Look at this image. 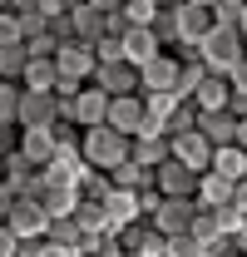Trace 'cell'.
Masks as SVG:
<instances>
[{"instance_id": "cell-38", "label": "cell", "mask_w": 247, "mask_h": 257, "mask_svg": "<svg viewBox=\"0 0 247 257\" xmlns=\"http://www.w3.org/2000/svg\"><path fill=\"white\" fill-rule=\"evenodd\" d=\"M55 50H60V40H55L50 30H45V35H30V40H25V55H30V60H45V55H55Z\"/></svg>"}, {"instance_id": "cell-49", "label": "cell", "mask_w": 247, "mask_h": 257, "mask_svg": "<svg viewBox=\"0 0 247 257\" xmlns=\"http://www.w3.org/2000/svg\"><path fill=\"white\" fill-rule=\"evenodd\" d=\"M232 242H237V257H247V213H242V223H237V232H232Z\"/></svg>"}, {"instance_id": "cell-1", "label": "cell", "mask_w": 247, "mask_h": 257, "mask_svg": "<svg viewBox=\"0 0 247 257\" xmlns=\"http://www.w3.org/2000/svg\"><path fill=\"white\" fill-rule=\"evenodd\" d=\"M79 154H84V163L89 168H119L124 159H129V139L124 134H114L109 124H99V128H84L79 134Z\"/></svg>"}, {"instance_id": "cell-28", "label": "cell", "mask_w": 247, "mask_h": 257, "mask_svg": "<svg viewBox=\"0 0 247 257\" xmlns=\"http://www.w3.org/2000/svg\"><path fill=\"white\" fill-rule=\"evenodd\" d=\"M227 94H232L227 74H208V79L198 84V94H193V104H198V109H227Z\"/></svg>"}, {"instance_id": "cell-19", "label": "cell", "mask_w": 247, "mask_h": 257, "mask_svg": "<svg viewBox=\"0 0 247 257\" xmlns=\"http://www.w3.org/2000/svg\"><path fill=\"white\" fill-rule=\"evenodd\" d=\"M35 168H45V163L55 159V128H20V144H15Z\"/></svg>"}, {"instance_id": "cell-35", "label": "cell", "mask_w": 247, "mask_h": 257, "mask_svg": "<svg viewBox=\"0 0 247 257\" xmlns=\"http://www.w3.org/2000/svg\"><path fill=\"white\" fill-rule=\"evenodd\" d=\"M25 60H30V55H25V40H20V45H5V50H0V79H20Z\"/></svg>"}, {"instance_id": "cell-15", "label": "cell", "mask_w": 247, "mask_h": 257, "mask_svg": "<svg viewBox=\"0 0 247 257\" xmlns=\"http://www.w3.org/2000/svg\"><path fill=\"white\" fill-rule=\"evenodd\" d=\"M173 79H178V60L163 50V55H154V60L139 69V94H154V89H168L173 94Z\"/></svg>"}, {"instance_id": "cell-47", "label": "cell", "mask_w": 247, "mask_h": 257, "mask_svg": "<svg viewBox=\"0 0 247 257\" xmlns=\"http://www.w3.org/2000/svg\"><path fill=\"white\" fill-rule=\"evenodd\" d=\"M15 247H20V237H15L10 227L0 223V257H15Z\"/></svg>"}, {"instance_id": "cell-45", "label": "cell", "mask_w": 247, "mask_h": 257, "mask_svg": "<svg viewBox=\"0 0 247 257\" xmlns=\"http://www.w3.org/2000/svg\"><path fill=\"white\" fill-rule=\"evenodd\" d=\"M227 84H232L237 94H247V60H237L232 69H227Z\"/></svg>"}, {"instance_id": "cell-8", "label": "cell", "mask_w": 247, "mask_h": 257, "mask_svg": "<svg viewBox=\"0 0 247 257\" xmlns=\"http://www.w3.org/2000/svg\"><path fill=\"white\" fill-rule=\"evenodd\" d=\"M213 30V10H198V5H183L178 0V40H173V50H198L203 45V35Z\"/></svg>"}, {"instance_id": "cell-14", "label": "cell", "mask_w": 247, "mask_h": 257, "mask_svg": "<svg viewBox=\"0 0 247 257\" xmlns=\"http://www.w3.org/2000/svg\"><path fill=\"white\" fill-rule=\"evenodd\" d=\"M168 154H173L178 163H188L193 173H203L208 159H213V144H208L198 128H188V134H178V139H168Z\"/></svg>"}, {"instance_id": "cell-39", "label": "cell", "mask_w": 247, "mask_h": 257, "mask_svg": "<svg viewBox=\"0 0 247 257\" xmlns=\"http://www.w3.org/2000/svg\"><path fill=\"white\" fill-rule=\"evenodd\" d=\"M5 45H20V20H15V10H0V50Z\"/></svg>"}, {"instance_id": "cell-46", "label": "cell", "mask_w": 247, "mask_h": 257, "mask_svg": "<svg viewBox=\"0 0 247 257\" xmlns=\"http://www.w3.org/2000/svg\"><path fill=\"white\" fill-rule=\"evenodd\" d=\"M79 0H40V15L50 20V15H60V10H74Z\"/></svg>"}, {"instance_id": "cell-10", "label": "cell", "mask_w": 247, "mask_h": 257, "mask_svg": "<svg viewBox=\"0 0 247 257\" xmlns=\"http://www.w3.org/2000/svg\"><path fill=\"white\" fill-rule=\"evenodd\" d=\"M144 99L139 94H119V99H109V114H104V124L114 128V134H124V139H134L139 128H144Z\"/></svg>"}, {"instance_id": "cell-29", "label": "cell", "mask_w": 247, "mask_h": 257, "mask_svg": "<svg viewBox=\"0 0 247 257\" xmlns=\"http://www.w3.org/2000/svg\"><path fill=\"white\" fill-rule=\"evenodd\" d=\"M149 30H154V40L163 45V50L178 40V0H173V5H158L154 20H149Z\"/></svg>"}, {"instance_id": "cell-34", "label": "cell", "mask_w": 247, "mask_h": 257, "mask_svg": "<svg viewBox=\"0 0 247 257\" xmlns=\"http://www.w3.org/2000/svg\"><path fill=\"white\" fill-rule=\"evenodd\" d=\"M45 237H50V242H60V247H79V223H74V218H50Z\"/></svg>"}, {"instance_id": "cell-17", "label": "cell", "mask_w": 247, "mask_h": 257, "mask_svg": "<svg viewBox=\"0 0 247 257\" xmlns=\"http://www.w3.org/2000/svg\"><path fill=\"white\" fill-rule=\"evenodd\" d=\"M104 213H109V227L119 232V227L129 223H139L144 213H139V193H129V188H109V198H104Z\"/></svg>"}, {"instance_id": "cell-11", "label": "cell", "mask_w": 247, "mask_h": 257, "mask_svg": "<svg viewBox=\"0 0 247 257\" xmlns=\"http://www.w3.org/2000/svg\"><path fill=\"white\" fill-rule=\"evenodd\" d=\"M193 198H163L154 208V218H149V227L154 232H163V237H173V232H188V223H193Z\"/></svg>"}, {"instance_id": "cell-40", "label": "cell", "mask_w": 247, "mask_h": 257, "mask_svg": "<svg viewBox=\"0 0 247 257\" xmlns=\"http://www.w3.org/2000/svg\"><path fill=\"white\" fill-rule=\"evenodd\" d=\"M242 5H247V0H222V5H213V25H237Z\"/></svg>"}, {"instance_id": "cell-41", "label": "cell", "mask_w": 247, "mask_h": 257, "mask_svg": "<svg viewBox=\"0 0 247 257\" xmlns=\"http://www.w3.org/2000/svg\"><path fill=\"white\" fill-rule=\"evenodd\" d=\"M15 20H20V40H30V35H45V15H40V10H20Z\"/></svg>"}, {"instance_id": "cell-3", "label": "cell", "mask_w": 247, "mask_h": 257, "mask_svg": "<svg viewBox=\"0 0 247 257\" xmlns=\"http://www.w3.org/2000/svg\"><path fill=\"white\" fill-rule=\"evenodd\" d=\"M5 227L25 242V237H45V227H50V213L40 208V198L30 193H15V203H10V213H5Z\"/></svg>"}, {"instance_id": "cell-32", "label": "cell", "mask_w": 247, "mask_h": 257, "mask_svg": "<svg viewBox=\"0 0 247 257\" xmlns=\"http://www.w3.org/2000/svg\"><path fill=\"white\" fill-rule=\"evenodd\" d=\"M144 99V114L154 119V124H163L173 109H178V94H168V89H154V94H139Z\"/></svg>"}, {"instance_id": "cell-9", "label": "cell", "mask_w": 247, "mask_h": 257, "mask_svg": "<svg viewBox=\"0 0 247 257\" xmlns=\"http://www.w3.org/2000/svg\"><path fill=\"white\" fill-rule=\"evenodd\" d=\"M0 183H5V188L10 193H40L45 188V178H40V168H35L30 159H25V154H20V149H15V154H5V168H0Z\"/></svg>"}, {"instance_id": "cell-50", "label": "cell", "mask_w": 247, "mask_h": 257, "mask_svg": "<svg viewBox=\"0 0 247 257\" xmlns=\"http://www.w3.org/2000/svg\"><path fill=\"white\" fill-rule=\"evenodd\" d=\"M232 144H237V149L247 154V119H237V128H232Z\"/></svg>"}, {"instance_id": "cell-5", "label": "cell", "mask_w": 247, "mask_h": 257, "mask_svg": "<svg viewBox=\"0 0 247 257\" xmlns=\"http://www.w3.org/2000/svg\"><path fill=\"white\" fill-rule=\"evenodd\" d=\"M55 119H60V114H55V94H50V89H20L15 128H50Z\"/></svg>"}, {"instance_id": "cell-13", "label": "cell", "mask_w": 247, "mask_h": 257, "mask_svg": "<svg viewBox=\"0 0 247 257\" xmlns=\"http://www.w3.org/2000/svg\"><path fill=\"white\" fill-rule=\"evenodd\" d=\"M104 114H109V94L99 84H79V94H74V128H99Z\"/></svg>"}, {"instance_id": "cell-55", "label": "cell", "mask_w": 247, "mask_h": 257, "mask_svg": "<svg viewBox=\"0 0 247 257\" xmlns=\"http://www.w3.org/2000/svg\"><path fill=\"white\" fill-rule=\"evenodd\" d=\"M183 5H198V10H213V5H222V0H183Z\"/></svg>"}, {"instance_id": "cell-58", "label": "cell", "mask_w": 247, "mask_h": 257, "mask_svg": "<svg viewBox=\"0 0 247 257\" xmlns=\"http://www.w3.org/2000/svg\"><path fill=\"white\" fill-rule=\"evenodd\" d=\"M242 60H247V40H242Z\"/></svg>"}, {"instance_id": "cell-33", "label": "cell", "mask_w": 247, "mask_h": 257, "mask_svg": "<svg viewBox=\"0 0 247 257\" xmlns=\"http://www.w3.org/2000/svg\"><path fill=\"white\" fill-rule=\"evenodd\" d=\"M109 188H114V183H109V173H104V168H84V178H79V198L104 203V198H109Z\"/></svg>"}, {"instance_id": "cell-53", "label": "cell", "mask_w": 247, "mask_h": 257, "mask_svg": "<svg viewBox=\"0 0 247 257\" xmlns=\"http://www.w3.org/2000/svg\"><path fill=\"white\" fill-rule=\"evenodd\" d=\"M84 5H94V10H119L124 0H84Z\"/></svg>"}, {"instance_id": "cell-24", "label": "cell", "mask_w": 247, "mask_h": 257, "mask_svg": "<svg viewBox=\"0 0 247 257\" xmlns=\"http://www.w3.org/2000/svg\"><path fill=\"white\" fill-rule=\"evenodd\" d=\"M35 198H40V208H45L50 218H69V213L79 208V188H60V183H45Z\"/></svg>"}, {"instance_id": "cell-52", "label": "cell", "mask_w": 247, "mask_h": 257, "mask_svg": "<svg viewBox=\"0 0 247 257\" xmlns=\"http://www.w3.org/2000/svg\"><path fill=\"white\" fill-rule=\"evenodd\" d=\"M10 10L20 15V10H40V0H10Z\"/></svg>"}, {"instance_id": "cell-37", "label": "cell", "mask_w": 247, "mask_h": 257, "mask_svg": "<svg viewBox=\"0 0 247 257\" xmlns=\"http://www.w3.org/2000/svg\"><path fill=\"white\" fill-rule=\"evenodd\" d=\"M119 10H124V20H129V25H149L158 5H154V0H124Z\"/></svg>"}, {"instance_id": "cell-4", "label": "cell", "mask_w": 247, "mask_h": 257, "mask_svg": "<svg viewBox=\"0 0 247 257\" xmlns=\"http://www.w3.org/2000/svg\"><path fill=\"white\" fill-rule=\"evenodd\" d=\"M55 69H60V79L89 84V74H94V45H84V40H60V50H55Z\"/></svg>"}, {"instance_id": "cell-51", "label": "cell", "mask_w": 247, "mask_h": 257, "mask_svg": "<svg viewBox=\"0 0 247 257\" xmlns=\"http://www.w3.org/2000/svg\"><path fill=\"white\" fill-rule=\"evenodd\" d=\"M10 203H15V193H10L5 183H0V223H5V213H10Z\"/></svg>"}, {"instance_id": "cell-43", "label": "cell", "mask_w": 247, "mask_h": 257, "mask_svg": "<svg viewBox=\"0 0 247 257\" xmlns=\"http://www.w3.org/2000/svg\"><path fill=\"white\" fill-rule=\"evenodd\" d=\"M40 257H84L79 247H60V242H50V237H40Z\"/></svg>"}, {"instance_id": "cell-2", "label": "cell", "mask_w": 247, "mask_h": 257, "mask_svg": "<svg viewBox=\"0 0 247 257\" xmlns=\"http://www.w3.org/2000/svg\"><path fill=\"white\" fill-rule=\"evenodd\" d=\"M198 60L208 64V74H227L232 64L242 60V35L232 25H213L203 35V45H198Z\"/></svg>"}, {"instance_id": "cell-16", "label": "cell", "mask_w": 247, "mask_h": 257, "mask_svg": "<svg viewBox=\"0 0 247 257\" xmlns=\"http://www.w3.org/2000/svg\"><path fill=\"white\" fill-rule=\"evenodd\" d=\"M193 203H198V208H227V203H232V183H227L222 173H213V168H203L198 183H193Z\"/></svg>"}, {"instance_id": "cell-12", "label": "cell", "mask_w": 247, "mask_h": 257, "mask_svg": "<svg viewBox=\"0 0 247 257\" xmlns=\"http://www.w3.org/2000/svg\"><path fill=\"white\" fill-rule=\"evenodd\" d=\"M119 45H124V64H134V69H144L154 55H163V45L154 40L149 25H129V30L119 35Z\"/></svg>"}, {"instance_id": "cell-44", "label": "cell", "mask_w": 247, "mask_h": 257, "mask_svg": "<svg viewBox=\"0 0 247 257\" xmlns=\"http://www.w3.org/2000/svg\"><path fill=\"white\" fill-rule=\"evenodd\" d=\"M15 144H20V128H15V124H0V159L15 154Z\"/></svg>"}, {"instance_id": "cell-57", "label": "cell", "mask_w": 247, "mask_h": 257, "mask_svg": "<svg viewBox=\"0 0 247 257\" xmlns=\"http://www.w3.org/2000/svg\"><path fill=\"white\" fill-rule=\"evenodd\" d=\"M154 5H173V0H154Z\"/></svg>"}, {"instance_id": "cell-27", "label": "cell", "mask_w": 247, "mask_h": 257, "mask_svg": "<svg viewBox=\"0 0 247 257\" xmlns=\"http://www.w3.org/2000/svg\"><path fill=\"white\" fill-rule=\"evenodd\" d=\"M55 79H60V69H55V55H45V60H25L20 69V89H55Z\"/></svg>"}, {"instance_id": "cell-54", "label": "cell", "mask_w": 247, "mask_h": 257, "mask_svg": "<svg viewBox=\"0 0 247 257\" xmlns=\"http://www.w3.org/2000/svg\"><path fill=\"white\" fill-rule=\"evenodd\" d=\"M232 30H237V35L247 40V5H242V15H237V25H232Z\"/></svg>"}, {"instance_id": "cell-20", "label": "cell", "mask_w": 247, "mask_h": 257, "mask_svg": "<svg viewBox=\"0 0 247 257\" xmlns=\"http://www.w3.org/2000/svg\"><path fill=\"white\" fill-rule=\"evenodd\" d=\"M129 159L144 163V168H158L168 159V134H134L129 139Z\"/></svg>"}, {"instance_id": "cell-7", "label": "cell", "mask_w": 247, "mask_h": 257, "mask_svg": "<svg viewBox=\"0 0 247 257\" xmlns=\"http://www.w3.org/2000/svg\"><path fill=\"white\" fill-rule=\"evenodd\" d=\"M89 84H99L109 99H119V94H139V69H134V64H124V60H114V64H94Z\"/></svg>"}, {"instance_id": "cell-48", "label": "cell", "mask_w": 247, "mask_h": 257, "mask_svg": "<svg viewBox=\"0 0 247 257\" xmlns=\"http://www.w3.org/2000/svg\"><path fill=\"white\" fill-rule=\"evenodd\" d=\"M232 208H237V213H247V178H237V183H232Z\"/></svg>"}, {"instance_id": "cell-59", "label": "cell", "mask_w": 247, "mask_h": 257, "mask_svg": "<svg viewBox=\"0 0 247 257\" xmlns=\"http://www.w3.org/2000/svg\"><path fill=\"white\" fill-rule=\"evenodd\" d=\"M0 168H5V159H0Z\"/></svg>"}, {"instance_id": "cell-25", "label": "cell", "mask_w": 247, "mask_h": 257, "mask_svg": "<svg viewBox=\"0 0 247 257\" xmlns=\"http://www.w3.org/2000/svg\"><path fill=\"white\" fill-rule=\"evenodd\" d=\"M208 168H213V173H222L227 183H237V178H247V154L237 149V144H222V149H213Z\"/></svg>"}, {"instance_id": "cell-36", "label": "cell", "mask_w": 247, "mask_h": 257, "mask_svg": "<svg viewBox=\"0 0 247 257\" xmlns=\"http://www.w3.org/2000/svg\"><path fill=\"white\" fill-rule=\"evenodd\" d=\"M15 109H20V84L0 79V124H15Z\"/></svg>"}, {"instance_id": "cell-22", "label": "cell", "mask_w": 247, "mask_h": 257, "mask_svg": "<svg viewBox=\"0 0 247 257\" xmlns=\"http://www.w3.org/2000/svg\"><path fill=\"white\" fill-rule=\"evenodd\" d=\"M79 232H94V237H114V227H109V213H104V203H94V198H79V208L69 213Z\"/></svg>"}, {"instance_id": "cell-6", "label": "cell", "mask_w": 247, "mask_h": 257, "mask_svg": "<svg viewBox=\"0 0 247 257\" xmlns=\"http://www.w3.org/2000/svg\"><path fill=\"white\" fill-rule=\"evenodd\" d=\"M193 183H198V173H193L188 163H178L173 154L154 168V188L163 193V198H193Z\"/></svg>"}, {"instance_id": "cell-56", "label": "cell", "mask_w": 247, "mask_h": 257, "mask_svg": "<svg viewBox=\"0 0 247 257\" xmlns=\"http://www.w3.org/2000/svg\"><path fill=\"white\" fill-rule=\"evenodd\" d=\"M0 10H10V0H0Z\"/></svg>"}, {"instance_id": "cell-23", "label": "cell", "mask_w": 247, "mask_h": 257, "mask_svg": "<svg viewBox=\"0 0 247 257\" xmlns=\"http://www.w3.org/2000/svg\"><path fill=\"white\" fill-rule=\"evenodd\" d=\"M69 30H74V40H84V45H94L99 35H104V10H94V5H74L69 10Z\"/></svg>"}, {"instance_id": "cell-42", "label": "cell", "mask_w": 247, "mask_h": 257, "mask_svg": "<svg viewBox=\"0 0 247 257\" xmlns=\"http://www.w3.org/2000/svg\"><path fill=\"white\" fill-rule=\"evenodd\" d=\"M45 30L55 35V40H74V30H69V10H60V15H50V20H45Z\"/></svg>"}, {"instance_id": "cell-26", "label": "cell", "mask_w": 247, "mask_h": 257, "mask_svg": "<svg viewBox=\"0 0 247 257\" xmlns=\"http://www.w3.org/2000/svg\"><path fill=\"white\" fill-rule=\"evenodd\" d=\"M109 183H114V188H129V193H144V188H154V168L124 159L119 168H109Z\"/></svg>"}, {"instance_id": "cell-18", "label": "cell", "mask_w": 247, "mask_h": 257, "mask_svg": "<svg viewBox=\"0 0 247 257\" xmlns=\"http://www.w3.org/2000/svg\"><path fill=\"white\" fill-rule=\"evenodd\" d=\"M232 128H237V119H232L227 109H198V134H203L213 149L232 144Z\"/></svg>"}, {"instance_id": "cell-30", "label": "cell", "mask_w": 247, "mask_h": 257, "mask_svg": "<svg viewBox=\"0 0 247 257\" xmlns=\"http://www.w3.org/2000/svg\"><path fill=\"white\" fill-rule=\"evenodd\" d=\"M188 128H198V104H193V99H178V109L163 119V134L178 139V134H188Z\"/></svg>"}, {"instance_id": "cell-21", "label": "cell", "mask_w": 247, "mask_h": 257, "mask_svg": "<svg viewBox=\"0 0 247 257\" xmlns=\"http://www.w3.org/2000/svg\"><path fill=\"white\" fill-rule=\"evenodd\" d=\"M203 79H208V64L198 60V50H188V55H178V79H173V94H178V99H193Z\"/></svg>"}, {"instance_id": "cell-31", "label": "cell", "mask_w": 247, "mask_h": 257, "mask_svg": "<svg viewBox=\"0 0 247 257\" xmlns=\"http://www.w3.org/2000/svg\"><path fill=\"white\" fill-rule=\"evenodd\" d=\"M188 232H193L198 242H213V237H222V223H217L213 208H193V223H188Z\"/></svg>"}]
</instances>
